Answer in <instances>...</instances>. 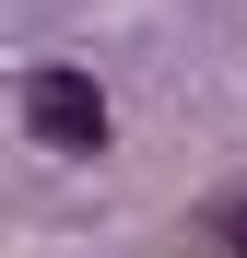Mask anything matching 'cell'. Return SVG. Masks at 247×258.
<instances>
[{
  "mask_svg": "<svg viewBox=\"0 0 247 258\" xmlns=\"http://www.w3.org/2000/svg\"><path fill=\"white\" fill-rule=\"evenodd\" d=\"M24 129L47 153H106V94H94V71H35L24 82Z\"/></svg>",
  "mask_w": 247,
  "mask_h": 258,
  "instance_id": "obj_1",
  "label": "cell"
},
{
  "mask_svg": "<svg viewBox=\"0 0 247 258\" xmlns=\"http://www.w3.org/2000/svg\"><path fill=\"white\" fill-rule=\"evenodd\" d=\"M200 223H212V246H224V258H247V188H224Z\"/></svg>",
  "mask_w": 247,
  "mask_h": 258,
  "instance_id": "obj_2",
  "label": "cell"
}]
</instances>
